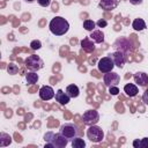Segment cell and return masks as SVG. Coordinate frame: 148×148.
<instances>
[{
	"label": "cell",
	"instance_id": "obj_3",
	"mask_svg": "<svg viewBox=\"0 0 148 148\" xmlns=\"http://www.w3.org/2000/svg\"><path fill=\"white\" fill-rule=\"evenodd\" d=\"M68 145V139L64 136L60 132L54 133L51 142H45V148H65Z\"/></svg>",
	"mask_w": 148,
	"mask_h": 148
},
{
	"label": "cell",
	"instance_id": "obj_19",
	"mask_svg": "<svg viewBox=\"0 0 148 148\" xmlns=\"http://www.w3.org/2000/svg\"><path fill=\"white\" fill-rule=\"evenodd\" d=\"M132 28L135 31H142L143 29H146V22L142 18H135L132 22Z\"/></svg>",
	"mask_w": 148,
	"mask_h": 148
},
{
	"label": "cell",
	"instance_id": "obj_2",
	"mask_svg": "<svg viewBox=\"0 0 148 148\" xmlns=\"http://www.w3.org/2000/svg\"><path fill=\"white\" fill-rule=\"evenodd\" d=\"M24 65L25 67L29 69V71H32V72H37L39 69H42L44 67V61L40 59L39 56L37 54H31V56H28L24 60Z\"/></svg>",
	"mask_w": 148,
	"mask_h": 148
},
{
	"label": "cell",
	"instance_id": "obj_12",
	"mask_svg": "<svg viewBox=\"0 0 148 148\" xmlns=\"http://www.w3.org/2000/svg\"><path fill=\"white\" fill-rule=\"evenodd\" d=\"M133 79H134L135 83L140 87H145L148 83V74H146L145 72H136L133 75Z\"/></svg>",
	"mask_w": 148,
	"mask_h": 148
},
{
	"label": "cell",
	"instance_id": "obj_31",
	"mask_svg": "<svg viewBox=\"0 0 148 148\" xmlns=\"http://www.w3.org/2000/svg\"><path fill=\"white\" fill-rule=\"evenodd\" d=\"M142 102H143L146 105H148V89L142 94Z\"/></svg>",
	"mask_w": 148,
	"mask_h": 148
},
{
	"label": "cell",
	"instance_id": "obj_15",
	"mask_svg": "<svg viewBox=\"0 0 148 148\" xmlns=\"http://www.w3.org/2000/svg\"><path fill=\"white\" fill-rule=\"evenodd\" d=\"M80 44H81L82 50H83L84 52H87V53H91V52L95 50L94 42H91V39L89 38V36H88V37H84V38L81 40Z\"/></svg>",
	"mask_w": 148,
	"mask_h": 148
},
{
	"label": "cell",
	"instance_id": "obj_21",
	"mask_svg": "<svg viewBox=\"0 0 148 148\" xmlns=\"http://www.w3.org/2000/svg\"><path fill=\"white\" fill-rule=\"evenodd\" d=\"M12 142V138L9 136V134L2 132L0 133V147H6Z\"/></svg>",
	"mask_w": 148,
	"mask_h": 148
},
{
	"label": "cell",
	"instance_id": "obj_25",
	"mask_svg": "<svg viewBox=\"0 0 148 148\" xmlns=\"http://www.w3.org/2000/svg\"><path fill=\"white\" fill-rule=\"evenodd\" d=\"M30 47H31V50H39V49L42 47V43H40V40H38V39L32 40V42L30 43Z\"/></svg>",
	"mask_w": 148,
	"mask_h": 148
},
{
	"label": "cell",
	"instance_id": "obj_30",
	"mask_svg": "<svg viewBox=\"0 0 148 148\" xmlns=\"http://www.w3.org/2000/svg\"><path fill=\"white\" fill-rule=\"evenodd\" d=\"M37 2H38V5L42 6V7H47V6H50L51 0H37Z\"/></svg>",
	"mask_w": 148,
	"mask_h": 148
},
{
	"label": "cell",
	"instance_id": "obj_17",
	"mask_svg": "<svg viewBox=\"0 0 148 148\" xmlns=\"http://www.w3.org/2000/svg\"><path fill=\"white\" fill-rule=\"evenodd\" d=\"M124 92H125L128 97H134V96H136V94L139 92L138 86L134 84V83H126V84L124 86Z\"/></svg>",
	"mask_w": 148,
	"mask_h": 148
},
{
	"label": "cell",
	"instance_id": "obj_26",
	"mask_svg": "<svg viewBox=\"0 0 148 148\" xmlns=\"http://www.w3.org/2000/svg\"><path fill=\"white\" fill-rule=\"evenodd\" d=\"M53 132H46L45 134H44V140H45V142H51V140H52V138H53Z\"/></svg>",
	"mask_w": 148,
	"mask_h": 148
},
{
	"label": "cell",
	"instance_id": "obj_18",
	"mask_svg": "<svg viewBox=\"0 0 148 148\" xmlns=\"http://www.w3.org/2000/svg\"><path fill=\"white\" fill-rule=\"evenodd\" d=\"M66 92L71 98H75L80 95V89L76 84H68L66 87Z\"/></svg>",
	"mask_w": 148,
	"mask_h": 148
},
{
	"label": "cell",
	"instance_id": "obj_14",
	"mask_svg": "<svg viewBox=\"0 0 148 148\" xmlns=\"http://www.w3.org/2000/svg\"><path fill=\"white\" fill-rule=\"evenodd\" d=\"M119 3V0H99L98 6L104 10H112Z\"/></svg>",
	"mask_w": 148,
	"mask_h": 148
},
{
	"label": "cell",
	"instance_id": "obj_9",
	"mask_svg": "<svg viewBox=\"0 0 148 148\" xmlns=\"http://www.w3.org/2000/svg\"><path fill=\"white\" fill-rule=\"evenodd\" d=\"M114 47H116V49H119L118 51H121V52H124V53H126V52L133 50V46H132V44L130 43V40H128L127 38H124V37L116 40Z\"/></svg>",
	"mask_w": 148,
	"mask_h": 148
},
{
	"label": "cell",
	"instance_id": "obj_10",
	"mask_svg": "<svg viewBox=\"0 0 148 148\" xmlns=\"http://www.w3.org/2000/svg\"><path fill=\"white\" fill-rule=\"evenodd\" d=\"M38 94H39V98H40L42 101H50V99H52V98L54 97V95H56L53 88L50 87V86H43V87H40Z\"/></svg>",
	"mask_w": 148,
	"mask_h": 148
},
{
	"label": "cell",
	"instance_id": "obj_27",
	"mask_svg": "<svg viewBox=\"0 0 148 148\" xmlns=\"http://www.w3.org/2000/svg\"><path fill=\"white\" fill-rule=\"evenodd\" d=\"M139 148H148V138H143L140 140Z\"/></svg>",
	"mask_w": 148,
	"mask_h": 148
},
{
	"label": "cell",
	"instance_id": "obj_16",
	"mask_svg": "<svg viewBox=\"0 0 148 148\" xmlns=\"http://www.w3.org/2000/svg\"><path fill=\"white\" fill-rule=\"evenodd\" d=\"M89 38L96 44H102L104 42V32L102 30H94L90 32Z\"/></svg>",
	"mask_w": 148,
	"mask_h": 148
},
{
	"label": "cell",
	"instance_id": "obj_22",
	"mask_svg": "<svg viewBox=\"0 0 148 148\" xmlns=\"http://www.w3.org/2000/svg\"><path fill=\"white\" fill-rule=\"evenodd\" d=\"M72 147L73 148H84L86 147V142H84L83 139H81L79 136H75L72 140Z\"/></svg>",
	"mask_w": 148,
	"mask_h": 148
},
{
	"label": "cell",
	"instance_id": "obj_4",
	"mask_svg": "<svg viewBox=\"0 0 148 148\" xmlns=\"http://www.w3.org/2000/svg\"><path fill=\"white\" fill-rule=\"evenodd\" d=\"M87 136L91 142H101L104 139V132L103 130L97 125H91L87 130Z\"/></svg>",
	"mask_w": 148,
	"mask_h": 148
},
{
	"label": "cell",
	"instance_id": "obj_6",
	"mask_svg": "<svg viewBox=\"0 0 148 148\" xmlns=\"http://www.w3.org/2000/svg\"><path fill=\"white\" fill-rule=\"evenodd\" d=\"M99 120V114L96 110L91 109V110H87L84 111L83 116H82V121L84 125L87 126H91V125H96Z\"/></svg>",
	"mask_w": 148,
	"mask_h": 148
},
{
	"label": "cell",
	"instance_id": "obj_20",
	"mask_svg": "<svg viewBox=\"0 0 148 148\" xmlns=\"http://www.w3.org/2000/svg\"><path fill=\"white\" fill-rule=\"evenodd\" d=\"M38 79H39V76H38V74H37L36 72L30 71V72H28V73L25 74V80H27V83H28V84L37 83Z\"/></svg>",
	"mask_w": 148,
	"mask_h": 148
},
{
	"label": "cell",
	"instance_id": "obj_7",
	"mask_svg": "<svg viewBox=\"0 0 148 148\" xmlns=\"http://www.w3.org/2000/svg\"><path fill=\"white\" fill-rule=\"evenodd\" d=\"M60 133L66 136L67 139H73L75 136H77L79 134V128L74 125V124H71V123H66V124H62L60 126Z\"/></svg>",
	"mask_w": 148,
	"mask_h": 148
},
{
	"label": "cell",
	"instance_id": "obj_24",
	"mask_svg": "<svg viewBox=\"0 0 148 148\" xmlns=\"http://www.w3.org/2000/svg\"><path fill=\"white\" fill-rule=\"evenodd\" d=\"M17 72H18L17 65H15L14 62H9V64L7 65V73H8V74L15 75V74H17Z\"/></svg>",
	"mask_w": 148,
	"mask_h": 148
},
{
	"label": "cell",
	"instance_id": "obj_33",
	"mask_svg": "<svg viewBox=\"0 0 148 148\" xmlns=\"http://www.w3.org/2000/svg\"><path fill=\"white\" fill-rule=\"evenodd\" d=\"M25 1H27V2H32L34 0H25Z\"/></svg>",
	"mask_w": 148,
	"mask_h": 148
},
{
	"label": "cell",
	"instance_id": "obj_13",
	"mask_svg": "<svg viewBox=\"0 0 148 148\" xmlns=\"http://www.w3.org/2000/svg\"><path fill=\"white\" fill-rule=\"evenodd\" d=\"M54 98H56V101H57L60 105H66V104H68V103H69V99H71V97L67 95V92H65V91L61 90V89L57 90V92H56V95H54Z\"/></svg>",
	"mask_w": 148,
	"mask_h": 148
},
{
	"label": "cell",
	"instance_id": "obj_5",
	"mask_svg": "<svg viewBox=\"0 0 148 148\" xmlns=\"http://www.w3.org/2000/svg\"><path fill=\"white\" fill-rule=\"evenodd\" d=\"M114 62L112 60V58L110 56H106V57H103L98 60L97 62V68L101 73L105 74V73H109V72H112L113 67H114Z\"/></svg>",
	"mask_w": 148,
	"mask_h": 148
},
{
	"label": "cell",
	"instance_id": "obj_23",
	"mask_svg": "<svg viewBox=\"0 0 148 148\" xmlns=\"http://www.w3.org/2000/svg\"><path fill=\"white\" fill-rule=\"evenodd\" d=\"M95 25H96V23L92 20H84L83 21V28L87 31H90V32L94 31L95 30Z\"/></svg>",
	"mask_w": 148,
	"mask_h": 148
},
{
	"label": "cell",
	"instance_id": "obj_29",
	"mask_svg": "<svg viewBox=\"0 0 148 148\" xmlns=\"http://www.w3.org/2000/svg\"><path fill=\"white\" fill-rule=\"evenodd\" d=\"M96 24H97L99 28H105V27L108 25V21L104 20V18H101V20H98V21L96 22Z\"/></svg>",
	"mask_w": 148,
	"mask_h": 148
},
{
	"label": "cell",
	"instance_id": "obj_32",
	"mask_svg": "<svg viewBox=\"0 0 148 148\" xmlns=\"http://www.w3.org/2000/svg\"><path fill=\"white\" fill-rule=\"evenodd\" d=\"M130 2L134 6H138V5H141L143 2V0H130Z\"/></svg>",
	"mask_w": 148,
	"mask_h": 148
},
{
	"label": "cell",
	"instance_id": "obj_11",
	"mask_svg": "<svg viewBox=\"0 0 148 148\" xmlns=\"http://www.w3.org/2000/svg\"><path fill=\"white\" fill-rule=\"evenodd\" d=\"M109 56L112 58V60H113V62H114V65L117 67H119V68H123L124 67V65L126 62V57H125V53L124 52L116 51L113 53H110Z\"/></svg>",
	"mask_w": 148,
	"mask_h": 148
},
{
	"label": "cell",
	"instance_id": "obj_1",
	"mask_svg": "<svg viewBox=\"0 0 148 148\" xmlns=\"http://www.w3.org/2000/svg\"><path fill=\"white\" fill-rule=\"evenodd\" d=\"M49 29H50V31L53 35H56V36H62V35L67 34V31L69 30V23L62 16H56V17H53L50 21Z\"/></svg>",
	"mask_w": 148,
	"mask_h": 148
},
{
	"label": "cell",
	"instance_id": "obj_28",
	"mask_svg": "<svg viewBox=\"0 0 148 148\" xmlns=\"http://www.w3.org/2000/svg\"><path fill=\"white\" fill-rule=\"evenodd\" d=\"M109 92H110L111 95H113V96L118 95V92H119L118 86H113V87H110V88H109Z\"/></svg>",
	"mask_w": 148,
	"mask_h": 148
},
{
	"label": "cell",
	"instance_id": "obj_8",
	"mask_svg": "<svg viewBox=\"0 0 148 148\" xmlns=\"http://www.w3.org/2000/svg\"><path fill=\"white\" fill-rule=\"evenodd\" d=\"M103 81H104V84L108 88H110L113 86H118V83L120 82V76L116 72H109L103 75Z\"/></svg>",
	"mask_w": 148,
	"mask_h": 148
}]
</instances>
